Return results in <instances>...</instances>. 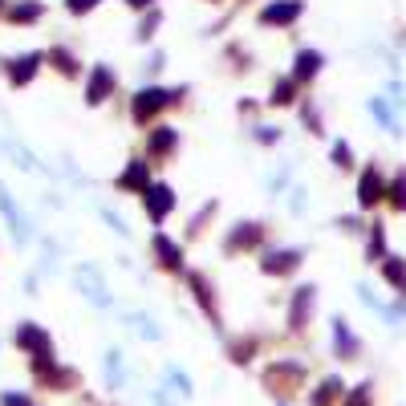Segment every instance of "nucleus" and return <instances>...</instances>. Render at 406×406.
Returning a JSON list of instances; mask_svg holds the SVG:
<instances>
[{"instance_id": "f257e3e1", "label": "nucleus", "mask_w": 406, "mask_h": 406, "mask_svg": "<svg viewBox=\"0 0 406 406\" xmlns=\"http://www.w3.org/2000/svg\"><path fill=\"white\" fill-rule=\"evenodd\" d=\"M179 94H162V90H143L138 94V102H134V118L138 122H146V118H155V114L167 106V102H175Z\"/></svg>"}, {"instance_id": "ddd939ff", "label": "nucleus", "mask_w": 406, "mask_h": 406, "mask_svg": "<svg viewBox=\"0 0 406 406\" xmlns=\"http://www.w3.org/2000/svg\"><path fill=\"white\" fill-rule=\"evenodd\" d=\"M333 162H338L341 171H350V167H354V150H350V143H338V146H333Z\"/></svg>"}, {"instance_id": "aec40b11", "label": "nucleus", "mask_w": 406, "mask_h": 406, "mask_svg": "<svg viewBox=\"0 0 406 406\" xmlns=\"http://www.w3.org/2000/svg\"><path fill=\"white\" fill-rule=\"evenodd\" d=\"M126 4H134V8H143V4H155V0H126Z\"/></svg>"}, {"instance_id": "dca6fc26", "label": "nucleus", "mask_w": 406, "mask_h": 406, "mask_svg": "<svg viewBox=\"0 0 406 406\" xmlns=\"http://www.w3.org/2000/svg\"><path fill=\"white\" fill-rule=\"evenodd\" d=\"M382 248H386V232H382V224H374V236H370V264H374V256H382Z\"/></svg>"}, {"instance_id": "39448f33", "label": "nucleus", "mask_w": 406, "mask_h": 406, "mask_svg": "<svg viewBox=\"0 0 406 406\" xmlns=\"http://www.w3.org/2000/svg\"><path fill=\"white\" fill-rule=\"evenodd\" d=\"M37 61H41L37 53L20 57V61H4V65H8V78H13V85H25V81H29L32 73H37Z\"/></svg>"}, {"instance_id": "f8f14e48", "label": "nucleus", "mask_w": 406, "mask_h": 406, "mask_svg": "<svg viewBox=\"0 0 406 406\" xmlns=\"http://www.w3.org/2000/svg\"><path fill=\"white\" fill-rule=\"evenodd\" d=\"M8 16H13V20H20V25H29V20H37V16H41V4H13V8H8Z\"/></svg>"}, {"instance_id": "9b49d317", "label": "nucleus", "mask_w": 406, "mask_h": 406, "mask_svg": "<svg viewBox=\"0 0 406 406\" xmlns=\"http://www.w3.org/2000/svg\"><path fill=\"white\" fill-rule=\"evenodd\" d=\"M171 146H175V130H171V126H159V134L150 138V150H155V155H167Z\"/></svg>"}, {"instance_id": "423d86ee", "label": "nucleus", "mask_w": 406, "mask_h": 406, "mask_svg": "<svg viewBox=\"0 0 406 406\" xmlns=\"http://www.w3.org/2000/svg\"><path fill=\"white\" fill-rule=\"evenodd\" d=\"M146 179H150V171H146V162H130V171L122 179H118V187H126V191H138V187H143L146 191Z\"/></svg>"}, {"instance_id": "f03ea898", "label": "nucleus", "mask_w": 406, "mask_h": 406, "mask_svg": "<svg viewBox=\"0 0 406 406\" xmlns=\"http://www.w3.org/2000/svg\"><path fill=\"white\" fill-rule=\"evenodd\" d=\"M297 16H301V0H285V4H268L260 13V20L264 25H292Z\"/></svg>"}, {"instance_id": "6ab92c4d", "label": "nucleus", "mask_w": 406, "mask_h": 406, "mask_svg": "<svg viewBox=\"0 0 406 406\" xmlns=\"http://www.w3.org/2000/svg\"><path fill=\"white\" fill-rule=\"evenodd\" d=\"M4 406H32L25 394H4Z\"/></svg>"}, {"instance_id": "9d476101", "label": "nucleus", "mask_w": 406, "mask_h": 406, "mask_svg": "<svg viewBox=\"0 0 406 406\" xmlns=\"http://www.w3.org/2000/svg\"><path fill=\"white\" fill-rule=\"evenodd\" d=\"M297 260H301V252H280V256H268L264 260V273H289V268H297Z\"/></svg>"}, {"instance_id": "a211bd4d", "label": "nucleus", "mask_w": 406, "mask_h": 406, "mask_svg": "<svg viewBox=\"0 0 406 406\" xmlns=\"http://www.w3.org/2000/svg\"><path fill=\"white\" fill-rule=\"evenodd\" d=\"M97 0H69V13H90Z\"/></svg>"}, {"instance_id": "20e7f679", "label": "nucleus", "mask_w": 406, "mask_h": 406, "mask_svg": "<svg viewBox=\"0 0 406 406\" xmlns=\"http://www.w3.org/2000/svg\"><path fill=\"white\" fill-rule=\"evenodd\" d=\"M146 208H150V215H155V220H167V211L175 208V195H171V187H155V191L146 195Z\"/></svg>"}, {"instance_id": "4468645a", "label": "nucleus", "mask_w": 406, "mask_h": 406, "mask_svg": "<svg viewBox=\"0 0 406 406\" xmlns=\"http://www.w3.org/2000/svg\"><path fill=\"white\" fill-rule=\"evenodd\" d=\"M273 106H289L292 102V81H280V85H273V97H268Z\"/></svg>"}, {"instance_id": "f3484780", "label": "nucleus", "mask_w": 406, "mask_h": 406, "mask_svg": "<svg viewBox=\"0 0 406 406\" xmlns=\"http://www.w3.org/2000/svg\"><path fill=\"white\" fill-rule=\"evenodd\" d=\"M386 276H390V285H394V289L402 285V268H398V256H390V268H386Z\"/></svg>"}, {"instance_id": "1a4fd4ad", "label": "nucleus", "mask_w": 406, "mask_h": 406, "mask_svg": "<svg viewBox=\"0 0 406 406\" xmlns=\"http://www.w3.org/2000/svg\"><path fill=\"white\" fill-rule=\"evenodd\" d=\"M110 69H94V78H90V106L97 102H106V90H110Z\"/></svg>"}, {"instance_id": "7ed1b4c3", "label": "nucleus", "mask_w": 406, "mask_h": 406, "mask_svg": "<svg viewBox=\"0 0 406 406\" xmlns=\"http://www.w3.org/2000/svg\"><path fill=\"white\" fill-rule=\"evenodd\" d=\"M382 195H386L382 175H378V171H366V175H362V187H357V203H362V208H374Z\"/></svg>"}, {"instance_id": "6e6552de", "label": "nucleus", "mask_w": 406, "mask_h": 406, "mask_svg": "<svg viewBox=\"0 0 406 406\" xmlns=\"http://www.w3.org/2000/svg\"><path fill=\"white\" fill-rule=\"evenodd\" d=\"M155 252H159L162 268H179V264H183V252H179V248L167 240V236H155Z\"/></svg>"}, {"instance_id": "0eeeda50", "label": "nucleus", "mask_w": 406, "mask_h": 406, "mask_svg": "<svg viewBox=\"0 0 406 406\" xmlns=\"http://www.w3.org/2000/svg\"><path fill=\"white\" fill-rule=\"evenodd\" d=\"M317 69H321V53H317V49H305V53H297V81L317 78Z\"/></svg>"}, {"instance_id": "2eb2a0df", "label": "nucleus", "mask_w": 406, "mask_h": 406, "mask_svg": "<svg viewBox=\"0 0 406 406\" xmlns=\"http://www.w3.org/2000/svg\"><path fill=\"white\" fill-rule=\"evenodd\" d=\"M49 61H57V69H61V73H78V65H73V57H69L65 49H53V53H49Z\"/></svg>"}]
</instances>
